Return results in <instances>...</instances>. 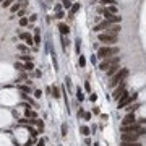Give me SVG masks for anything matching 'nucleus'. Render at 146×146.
I'll use <instances>...</instances> for the list:
<instances>
[{
    "instance_id": "1",
    "label": "nucleus",
    "mask_w": 146,
    "mask_h": 146,
    "mask_svg": "<svg viewBox=\"0 0 146 146\" xmlns=\"http://www.w3.org/2000/svg\"><path fill=\"white\" fill-rule=\"evenodd\" d=\"M138 97V94L136 92H133V94H128L127 91L123 92L122 96H120L119 99V104H117V109H125L127 106H130V104H133V101Z\"/></svg>"
},
{
    "instance_id": "2",
    "label": "nucleus",
    "mask_w": 146,
    "mask_h": 146,
    "mask_svg": "<svg viewBox=\"0 0 146 146\" xmlns=\"http://www.w3.org/2000/svg\"><path fill=\"white\" fill-rule=\"evenodd\" d=\"M128 76V68H120L119 72L114 75V76L110 78V81H109V86L110 88H114V86H117V85H120L122 81H125V78Z\"/></svg>"
},
{
    "instance_id": "3",
    "label": "nucleus",
    "mask_w": 146,
    "mask_h": 146,
    "mask_svg": "<svg viewBox=\"0 0 146 146\" xmlns=\"http://www.w3.org/2000/svg\"><path fill=\"white\" fill-rule=\"evenodd\" d=\"M115 54H119V49H117V47L106 46V47H99V49H97V57L99 58H109V57H114Z\"/></svg>"
},
{
    "instance_id": "4",
    "label": "nucleus",
    "mask_w": 146,
    "mask_h": 146,
    "mask_svg": "<svg viewBox=\"0 0 146 146\" xmlns=\"http://www.w3.org/2000/svg\"><path fill=\"white\" fill-rule=\"evenodd\" d=\"M119 62H120V55H115V57H109V58H104V62H101V63H99V70L106 72V70L110 68V67L119 65Z\"/></svg>"
},
{
    "instance_id": "5",
    "label": "nucleus",
    "mask_w": 146,
    "mask_h": 146,
    "mask_svg": "<svg viewBox=\"0 0 146 146\" xmlns=\"http://www.w3.org/2000/svg\"><path fill=\"white\" fill-rule=\"evenodd\" d=\"M97 39H99V42H104V44H107V46L117 42V36L115 34H109V33H102V34H99V36H97Z\"/></svg>"
},
{
    "instance_id": "6",
    "label": "nucleus",
    "mask_w": 146,
    "mask_h": 146,
    "mask_svg": "<svg viewBox=\"0 0 146 146\" xmlns=\"http://www.w3.org/2000/svg\"><path fill=\"white\" fill-rule=\"evenodd\" d=\"M104 18H106V21H109V23L112 24H119L120 21H122V16H117V15H112V13H109L107 10H104Z\"/></svg>"
},
{
    "instance_id": "7",
    "label": "nucleus",
    "mask_w": 146,
    "mask_h": 146,
    "mask_svg": "<svg viewBox=\"0 0 146 146\" xmlns=\"http://www.w3.org/2000/svg\"><path fill=\"white\" fill-rule=\"evenodd\" d=\"M140 138L138 133H122L120 136V141H127V143H136Z\"/></svg>"
},
{
    "instance_id": "8",
    "label": "nucleus",
    "mask_w": 146,
    "mask_h": 146,
    "mask_svg": "<svg viewBox=\"0 0 146 146\" xmlns=\"http://www.w3.org/2000/svg\"><path fill=\"white\" fill-rule=\"evenodd\" d=\"M143 125H140L138 122L133 123V125H127V127H122L120 130H122V133H138V130L141 128Z\"/></svg>"
},
{
    "instance_id": "9",
    "label": "nucleus",
    "mask_w": 146,
    "mask_h": 146,
    "mask_svg": "<svg viewBox=\"0 0 146 146\" xmlns=\"http://www.w3.org/2000/svg\"><path fill=\"white\" fill-rule=\"evenodd\" d=\"M133 123H136V117H135V112H131V114H127V115L123 117V120H122V127H127V125H133Z\"/></svg>"
},
{
    "instance_id": "10",
    "label": "nucleus",
    "mask_w": 146,
    "mask_h": 146,
    "mask_svg": "<svg viewBox=\"0 0 146 146\" xmlns=\"http://www.w3.org/2000/svg\"><path fill=\"white\" fill-rule=\"evenodd\" d=\"M110 26H112V23H109V21H106V19H104V21H101V23L94 24V28H92V31H94V33H101L102 29H106V31H107V29H109Z\"/></svg>"
},
{
    "instance_id": "11",
    "label": "nucleus",
    "mask_w": 146,
    "mask_h": 146,
    "mask_svg": "<svg viewBox=\"0 0 146 146\" xmlns=\"http://www.w3.org/2000/svg\"><path fill=\"white\" fill-rule=\"evenodd\" d=\"M125 86H127V83H125V81H122V83H120V86H117V88L114 89V94H112V96H114V99H120V96L125 92Z\"/></svg>"
},
{
    "instance_id": "12",
    "label": "nucleus",
    "mask_w": 146,
    "mask_h": 146,
    "mask_svg": "<svg viewBox=\"0 0 146 146\" xmlns=\"http://www.w3.org/2000/svg\"><path fill=\"white\" fill-rule=\"evenodd\" d=\"M58 31H60L62 36L70 34V28H68V24H65V23H60V24H58Z\"/></svg>"
},
{
    "instance_id": "13",
    "label": "nucleus",
    "mask_w": 146,
    "mask_h": 146,
    "mask_svg": "<svg viewBox=\"0 0 146 146\" xmlns=\"http://www.w3.org/2000/svg\"><path fill=\"white\" fill-rule=\"evenodd\" d=\"M34 44L36 46L41 44V28H34Z\"/></svg>"
},
{
    "instance_id": "14",
    "label": "nucleus",
    "mask_w": 146,
    "mask_h": 146,
    "mask_svg": "<svg viewBox=\"0 0 146 146\" xmlns=\"http://www.w3.org/2000/svg\"><path fill=\"white\" fill-rule=\"evenodd\" d=\"M52 97H55V99H60L62 97V89L58 86H52Z\"/></svg>"
},
{
    "instance_id": "15",
    "label": "nucleus",
    "mask_w": 146,
    "mask_h": 146,
    "mask_svg": "<svg viewBox=\"0 0 146 146\" xmlns=\"http://www.w3.org/2000/svg\"><path fill=\"white\" fill-rule=\"evenodd\" d=\"M24 117H26V119H36V112L33 110V109H29V106H28V107L24 109Z\"/></svg>"
},
{
    "instance_id": "16",
    "label": "nucleus",
    "mask_w": 146,
    "mask_h": 146,
    "mask_svg": "<svg viewBox=\"0 0 146 146\" xmlns=\"http://www.w3.org/2000/svg\"><path fill=\"white\" fill-rule=\"evenodd\" d=\"M119 70H120V67H119V65H114V67H110V68H107L106 72H107V76H110V78H112L117 72H119Z\"/></svg>"
},
{
    "instance_id": "17",
    "label": "nucleus",
    "mask_w": 146,
    "mask_h": 146,
    "mask_svg": "<svg viewBox=\"0 0 146 146\" xmlns=\"http://www.w3.org/2000/svg\"><path fill=\"white\" fill-rule=\"evenodd\" d=\"M120 29H122L120 24H112V26L107 29V33H109V34H117V33H120Z\"/></svg>"
},
{
    "instance_id": "18",
    "label": "nucleus",
    "mask_w": 146,
    "mask_h": 146,
    "mask_svg": "<svg viewBox=\"0 0 146 146\" xmlns=\"http://www.w3.org/2000/svg\"><path fill=\"white\" fill-rule=\"evenodd\" d=\"M78 10H80V3H78V2H75V3H73V7H72V10L68 12V16H70V18H73V16H75V13H76Z\"/></svg>"
},
{
    "instance_id": "19",
    "label": "nucleus",
    "mask_w": 146,
    "mask_h": 146,
    "mask_svg": "<svg viewBox=\"0 0 146 146\" xmlns=\"http://www.w3.org/2000/svg\"><path fill=\"white\" fill-rule=\"evenodd\" d=\"M62 7L70 12V10H72V7H73V2H72V0H62Z\"/></svg>"
},
{
    "instance_id": "20",
    "label": "nucleus",
    "mask_w": 146,
    "mask_h": 146,
    "mask_svg": "<svg viewBox=\"0 0 146 146\" xmlns=\"http://www.w3.org/2000/svg\"><path fill=\"white\" fill-rule=\"evenodd\" d=\"M19 10H21V3H13L12 7H10V12H12V15H15V13H18Z\"/></svg>"
},
{
    "instance_id": "21",
    "label": "nucleus",
    "mask_w": 146,
    "mask_h": 146,
    "mask_svg": "<svg viewBox=\"0 0 146 146\" xmlns=\"http://www.w3.org/2000/svg\"><path fill=\"white\" fill-rule=\"evenodd\" d=\"M28 131H29L31 138H37V135H39V131H37V130H34L33 127H29V125H28Z\"/></svg>"
},
{
    "instance_id": "22",
    "label": "nucleus",
    "mask_w": 146,
    "mask_h": 146,
    "mask_svg": "<svg viewBox=\"0 0 146 146\" xmlns=\"http://www.w3.org/2000/svg\"><path fill=\"white\" fill-rule=\"evenodd\" d=\"M138 107H140V104H136V102H135V104H130V106H128V107H127V110H128V114H131V112H135Z\"/></svg>"
},
{
    "instance_id": "23",
    "label": "nucleus",
    "mask_w": 146,
    "mask_h": 146,
    "mask_svg": "<svg viewBox=\"0 0 146 146\" xmlns=\"http://www.w3.org/2000/svg\"><path fill=\"white\" fill-rule=\"evenodd\" d=\"M76 99L78 101H85V94H83L81 88H76Z\"/></svg>"
},
{
    "instance_id": "24",
    "label": "nucleus",
    "mask_w": 146,
    "mask_h": 146,
    "mask_svg": "<svg viewBox=\"0 0 146 146\" xmlns=\"http://www.w3.org/2000/svg\"><path fill=\"white\" fill-rule=\"evenodd\" d=\"M29 24V18H26V16H23V18H19V26H28Z\"/></svg>"
},
{
    "instance_id": "25",
    "label": "nucleus",
    "mask_w": 146,
    "mask_h": 146,
    "mask_svg": "<svg viewBox=\"0 0 146 146\" xmlns=\"http://www.w3.org/2000/svg\"><path fill=\"white\" fill-rule=\"evenodd\" d=\"M36 125H37V131H39V133H44V127H46V125H44L42 120H37Z\"/></svg>"
},
{
    "instance_id": "26",
    "label": "nucleus",
    "mask_w": 146,
    "mask_h": 146,
    "mask_svg": "<svg viewBox=\"0 0 146 146\" xmlns=\"http://www.w3.org/2000/svg\"><path fill=\"white\" fill-rule=\"evenodd\" d=\"M80 131H81V135H85V136H88V135H89V131H91V128H88L86 125H83V127L80 128Z\"/></svg>"
},
{
    "instance_id": "27",
    "label": "nucleus",
    "mask_w": 146,
    "mask_h": 146,
    "mask_svg": "<svg viewBox=\"0 0 146 146\" xmlns=\"http://www.w3.org/2000/svg\"><path fill=\"white\" fill-rule=\"evenodd\" d=\"M78 63H80L81 68H85V67H86V58H85V55H80V58H78Z\"/></svg>"
},
{
    "instance_id": "28",
    "label": "nucleus",
    "mask_w": 146,
    "mask_h": 146,
    "mask_svg": "<svg viewBox=\"0 0 146 146\" xmlns=\"http://www.w3.org/2000/svg\"><path fill=\"white\" fill-rule=\"evenodd\" d=\"M67 133H68V125H67V123H62V136L65 138Z\"/></svg>"
},
{
    "instance_id": "29",
    "label": "nucleus",
    "mask_w": 146,
    "mask_h": 146,
    "mask_svg": "<svg viewBox=\"0 0 146 146\" xmlns=\"http://www.w3.org/2000/svg\"><path fill=\"white\" fill-rule=\"evenodd\" d=\"M106 10H107L109 13H112V15H115V13H117V7H115V5H109Z\"/></svg>"
},
{
    "instance_id": "30",
    "label": "nucleus",
    "mask_w": 146,
    "mask_h": 146,
    "mask_svg": "<svg viewBox=\"0 0 146 146\" xmlns=\"http://www.w3.org/2000/svg\"><path fill=\"white\" fill-rule=\"evenodd\" d=\"M101 5H106V7H109V5H115V0H101Z\"/></svg>"
},
{
    "instance_id": "31",
    "label": "nucleus",
    "mask_w": 146,
    "mask_h": 146,
    "mask_svg": "<svg viewBox=\"0 0 146 146\" xmlns=\"http://www.w3.org/2000/svg\"><path fill=\"white\" fill-rule=\"evenodd\" d=\"M67 46H68V39H67L65 36H62V49L67 50Z\"/></svg>"
},
{
    "instance_id": "32",
    "label": "nucleus",
    "mask_w": 146,
    "mask_h": 146,
    "mask_svg": "<svg viewBox=\"0 0 146 146\" xmlns=\"http://www.w3.org/2000/svg\"><path fill=\"white\" fill-rule=\"evenodd\" d=\"M19 58H21L23 62H26V63H28V62H33V57H31V55H26V54H24V55H19Z\"/></svg>"
},
{
    "instance_id": "33",
    "label": "nucleus",
    "mask_w": 146,
    "mask_h": 146,
    "mask_svg": "<svg viewBox=\"0 0 146 146\" xmlns=\"http://www.w3.org/2000/svg\"><path fill=\"white\" fill-rule=\"evenodd\" d=\"M120 146H141L138 141L136 143H127V141H120Z\"/></svg>"
},
{
    "instance_id": "34",
    "label": "nucleus",
    "mask_w": 146,
    "mask_h": 146,
    "mask_svg": "<svg viewBox=\"0 0 146 146\" xmlns=\"http://www.w3.org/2000/svg\"><path fill=\"white\" fill-rule=\"evenodd\" d=\"M18 89H19L21 92H31V88H29L28 85H24V86H18Z\"/></svg>"
},
{
    "instance_id": "35",
    "label": "nucleus",
    "mask_w": 146,
    "mask_h": 146,
    "mask_svg": "<svg viewBox=\"0 0 146 146\" xmlns=\"http://www.w3.org/2000/svg\"><path fill=\"white\" fill-rule=\"evenodd\" d=\"M18 37H19V39H23V41H26L28 37H31V34H29V33H19Z\"/></svg>"
},
{
    "instance_id": "36",
    "label": "nucleus",
    "mask_w": 146,
    "mask_h": 146,
    "mask_svg": "<svg viewBox=\"0 0 146 146\" xmlns=\"http://www.w3.org/2000/svg\"><path fill=\"white\" fill-rule=\"evenodd\" d=\"M13 2H15V0H5L2 5H3V8H10V7L13 5Z\"/></svg>"
},
{
    "instance_id": "37",
    "label": "nucleus",
    "mask_w": 146,
    "mask_h": 146,
    "mask_svg": "<svg viewBox=\"0 0 146 146\" xmlns=\"http://www.w3.org/2000/svg\"><path fill=\"white\" fill-rule=\"evenodd\" d=\"M15 68L18 70V72H24V65H23V63H19V62H16V63H15Z\"/></svg>"
},
{
    "instance_id": "38",
    "label": "nucleus",
    "mask_w": 146,
    "mask_h": 146,
    "mask_svg": "<svg viewBox=\"0 0 146 146\" xmlns=\"http://www.w3.org/2000/svg\"><path fill=\"white\" fill-rule=\"evenodd\" d=\"M52 62H54L55 70H58V62H57V57H55V52H52Z\"/></svg>"
},
{
    "instance_id": "39",
    "label": "nucleus",
    "mask_w": 146,
    "mask_h": 146,
    "mask_svg": "<svg viewBox=\"0 0 146 146\" xmlns=\"http://www.w3.org/2000/svg\"><path fill=\"white\" fill-rule=\"evenodd\" d=\"M33 68H34V65H33V62H28V63H24V70H28V72H31Z\"/></svg>"
},
{
    "instance_id": "40",
    "label": "nucleus",
    "mask_w": 146,
    "mask_h": 146,
    "mask_svg": "<svg viewBox=\"0 0 146 146\" xmlns=\"http://www.w3.org/2000/svg\"><path fill=\"white\" fill-rule=\"evenodd\" d=\"M80 44H81V41H80V39H76V41H75V49H76V54H80Z\"/></svg>"
},
{
    "instance_id": "41",
    "label": "nucleus",
    "mask_w": 146,
    "mask_h": 146,
    "mask_svg": "<svg viewBox=\"0 0 146 146\" xmlns=\"http://www.w3.org/2000/svg\"><path fill=\"white\" fill-rule=\"evenodd\" d=\"M55 18H57V19L65 18V13H63V12H57V13H55Z\"/></svg>"
},
{
    "instance_id": "42",
    "label": "nucleus",
    "mask_w": 146,
    "mask_h": 146,
    "mask_svg": "<svg viewBox=\"0 0 146 146\" xmlns=\"http://www.w3.org/2000/svg\"><path fill=\"white\" fill-rule=\"evenodd\" d=\"M41 96H42V91H41V89H36V91H34V97H36V99H39Z\"/></svg>"
},
{
    "instance_id": "43",
    "label": "nucleus",
    "mask_w": 146,
    "mask_h": 146,
    "mask_svg": "<svg viewBox=\"0 0 146 146\" xmlns=\"http://www.w3.org/2000/svg\"><path fill=\"white\" fill-rule=\"evenodd\" d=\"M62 8H63V7H62V5H60V3H55V7H54V10H55V13H57V12H62Z\"/></svg>"
},
{
    "instance_id": "44",
    "label": "nucleus",
    "mask_w": 146,
    "mask_h": 146,
    "mask_svg": "<svg viewBox=\"0 0 146 146\" xmlns=\"http://www.w3.org/2000/svg\"><path fill=\"white\" fill-rule=\"evenodd\" d=\"M76 115H78V119H81V117H85V110H83V107H81L80 110H78V114H76Z\"/></svg>"
},
{
    "instance_id": "45",
    "label": "nucleus",
    "mask_w": 146,
    "mask_h": 146,
    "mask_svg": "<svg viewBox=\"0 0 146 146\" xmlns=\"http://www.w3.org/2000/svg\"><path fill=\"white\" fill-rule=\"evenodd\" d=\"M36 19H37V15L34 13V15H31V16H29V23H34Z\"/></svg>"
},
{
    "instance_id": "46",
    "label": "nucleus",
    "mask_w": 146,
    "mask_h": 146,
    "mask_svg": "<svg viewBox=\"0 0 146 146\" xmlns=\"http://www.w3.org/2000/svg\"><path fill=\"white\" fill-rule=\"evenodd\" d=\"M18 50H21V52H26L28 47H26V46H23V44H19V46H18Z\"/></svg>"
},
{
    "instance_id": "47",
    "label": "nucleus",
    "mask_w": 146,
    "mask_h": 146,
    "mask_svg": "<svg viewBox=\"0 0 146 146\" xmlns=\"http://www.w3.org/2000/svg\"><path fill=\"white\" fill-rule=\"evenodd\" d=\"M65 85L68 86V88L72 86V80H70V76H65Z\"/></svg>"
},
{
    "instance_id": "48",
    "label": "nucleus",
    "mask_w": 146,
    "mask_h": 146,
    "mask_svg": "<svg viewBox=\"0 0 146 146\" xmlns=\"http://www.w3.org/2000/svg\"><path fill=\"white\" fill-rule=\"evenodd\" d=\"M138 135H140V136H141V135H146V128H145V127H141V128L138 130Z\"/></svg>"
},
{
    "instance_id": "49",
    "label": "nucleus",
    "mask_w": 146,
    "mask_h": 146,
    "mask_svg": "<svg viewBox=\"0 0 146 146\" xmlns=\"http://www.w3.org/2000/svg\"><path fill=\"white\" fill-rule=\"evenodd\" d=\"M89 99H91L92 102H94V101H97V94H96V92H92L91 96H89Z\"/></svg>"
},
{
    "instance_id": "50",
    "label": "nucleus",
    "mask_w": 146,
    "mask_h": 146,
    "mask_svg": "<svg viewBox=\"0 0 146 146\" xmlns=\"http://www.w3.org/2000/svg\"><path fill=\"white\" fill-rule=\"evenodd\" d=\"M92 114H96V115H101V110H99V107H92Z\"/></svg>"
},
{
    "instance_id": "51",
    "label": "nucleus",
    "mask_w": 146,
    "mask_h": 146,
    "mask_svg": "<svg viewBox=\"0 0 146 146\" xmlns=\"http://www.w3.org/2000/svg\"><path fill=\"white\" fill-rule=\"evenodd\" d=\"M85 89H86V91H91V85H89V81H86V83H85Z\"/></svg>"
},
{
    "instance_id": "52",
    "label": "nucleus",
    "mask_w": 146,
    "mask_h": 146,
    "mask_svg": "<svg viewBox=\"0 0 146 146\" xmlns=\"http://www.w3.org/2000/svg\"><path fill=\"white\" fill-rule=\"evenodd\" d=\"M33 145H34V138H33V140H28L24 146H33Z\"/></svg>"
},
{
    "instance_id": "53",
    "label": "nucleus",
    "mask_w": 146,
    "mask_h": 146,
    "mask_svg": "<svg viewBox=\"0 0 146 146\" xmlns=\"http://www.w3.org/2000/svg\"><path fill=\"white\" fill-rule=\"evenodd\" d=\"M16 15H18V16H19V18H23V16H24V10H19V12H18V13H16Z\"/></svg>"
},
{
    "instance_id": "54",
    "label": "nucleus",
    "mask_w": 146,
    "mask_h": 146,
    "mask_svg": "<svg viewBox=\"0 0 146 146\" xmlns=\"http://www.w3.org/2000/svg\"><path fill=\"white\" fill-rule=\"evenodd\" d=\"M44 145H46V140H39L37 141V146H44Z\"/></svg>"
},
{
    "instance_id": "55",
    "label": "nucleus",
    "mask_w": 146,
    "mask_h": 146,
    "mask_svg": "<svg viewBox=\"0 0 146 146\" xmlns=\"http://www.w3.org/2000/svg\"><path fill=\"white\" fill-rule=\"evenodd\" d=\"M91 119V114H89V112H85V120H89Z\"/></svg>"
},
{
    "instance_id": "56",
    "label": "nucleus",
    "mask_w": 146,
    "mask_h": 146,
    "mask_svg": "<svg viewBox=\"0 0 146 146\" xmlns=\"http://www.w3.org/2000/svg\"><path fill=\"white\" fill-rule=\"evenodd\" d=\"M96 60H97V55H91V62L92 63H96Z\"/></svg>"
},
{
    "instance_id": "57",
    "label": "nucleus",
    "mask_w": 146,
    "mask_h": 146,
    "mask_svg": "<svg viewBox=\"0 0 146 146\" xmlns=\"http://www.w3.org/2000/svg\"><path fill=\"white\" fill-rule=\"evenodd\" d=\"M138 123H140V125H145V123H146V119H140Z\"/></svg>"
},
{
    "instance_id": "58",
    "label": "nucleus",
    "mask_w": 146,
    "mask_h": 146,
    "mask_svg": "<svg viewBox=\"0 0 146 146\" xmlns=\"http://www.w3.org/2000/svg\"><path fill=\"white\" fill-rule=\"evenodd\" d=\"M92 146H99V143H94V145H92Z\"/></svg>"
},
{
    "instance_id": "59",
    "label": "nucleus",
    "mask_w": 146,
    "mask_h": 146,
    "mask_svg": "<svg viewBox=\"0 0 146 146\" xmlns=\"http://www.w3.org/2000/svg\"><path fill=\"white\" fill-rule=\"evenodd\" d=\"M0 2H5V0H0Z\"/></svg>"
},
{
    "instance_id": "60",
    "label": "nucleus",
    "mask_w": 146,
    "mask_h": 146,
    "mask_svg": "<svg viewBox=\"0 0 146 146\" xmlns=\"http://www.w3.org/2000/svg\"><path fill=\"white\" fill-rule=\"evenodd\" d=\"M19 2H23V0H19Z\"/></svg>"
}]
</instances>
